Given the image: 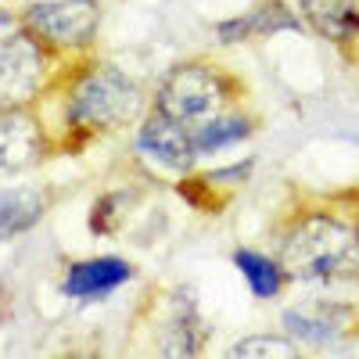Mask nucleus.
Instances as JSON below:
<instances>
[{
	"label": "nucleus",
	"mask_w": 359,
	"mask_h": 359,
	"mask_svg": "<svg viewBox=\"0 0 359 359\" xmlns=\"http://www.w3.org/2000/svg\"><path fill=\"white\" fill-rule=\"evenodd\" d=\"M355 280H359V269H355Z\"/></svg>",
	"instance_id": "a211bd4d"
},
{
	"label": "nucleus",
	"mask_w": 359,
	"mask_h": 359,
	"mask_svg": "<svg viewBox=\"0 0 359 359\" xmlns=\"http://www.w3.org/2000/svg\"><path fill=\"white\" fill-rule=\"evenodd\" d=\"M284 334H291L298 345H313V348H327L334 345L341 327V309H287L284 313Z\"/></svg>",
	"instance_id": "2eb2a0df"
},
{
	"label": "nucleus",
	"mask_w": 359,
	"mask_h": 359,
	"mask_svg": "<svg viewBox=\"0 0 359 359\" xmlns=\"http://www.w3.org/2000/svg\"><path fill=\"white\" fill-rule=\"evenodd\" d=\"M57 104H62V133L72 144L115 133L144 115L140 83L108 62H79L57 76Z\"/></svg>",
	"instance_id": "f257e3e1"
},
{
	"label": "nucleus",
	"mask_w": 359,
	"mask_h": 359,
	"mask_svg": "<svg viewBox=\"0 0 359 359\" xmlns=\"http://www.w3.org/2000/svg\"><path fill=\"white\" fill-rule=\"evenodd\" d=\"M302 352V345H298L291 334H248L241 338L237 345H230V359H273V355H298Z\"/></svg>",
	"instance_id": "dca6fc26"
},
{
	"label": "nucleus",
	"mask_w": 359,
	"mask_h": 359,
	"mask_svg": "<svg viewBox=\"0 0 359 359\" xmlns=\"http://www.w3.org/2000/svg\"><path fill=\"white\" fill-rule=\"evenodd\" d=\"M57 57L15 22L11 33L0 36V108H36L50 94Z\"/></svg>",
	"instance_id": "39448f33"
},
{
	"label": "nucleus",
	"mask_w": 359,
	"mask_h": 359,
	"mask_svg": "<svg viewBox=\"0 0 359 359\" xmlns=\"http://www.w3.org/2000/svg\"><path fill=\"white\" fill-rule=\"evenodd\" d=\"M50 155V133L33 108H0V172H25Z\"/></svg>",
	"instance_id": "0eeeda50"
},
{
	"label": "nucleus",
	"mask_w": 359,
	"mask_h": 359,
	"mask_svg": "<svg viewBox=\"0 0 359 359\" xmlns=\"http://www.w3.org/2000/svg\"><path fill=\"white\" fill-rule=\"evenodd\" d=\"M205 348V323L198 316L194 294L191 291H176V306L162 327V341L158 352L165 355H198Z\"/></svg>",
	"instance_id": "f8f14e48"
},
{
	"label": "nucleus",
	"mask_w": 359,
	"mask_h": 359,
	"mask_svg": "<svg viewBox=\"0 0 359 359\" xmlns=\"http://www.w3.org/2000/svg\"><path fill=\"white\" fill-rule=\"evenodd\" d=\"M18 25L33 33L57 62H79L101 33V0H33L18 11Z\"/></svg>",
	"instance_id": "20e7f679"
},
{
	"label": "nucleus",
	"mask_w": 359,
	"mask_h": 359,
	"mask_svg": "<svg viewBox=\"0 0 359 359\" xmlns=\"http://www.w3.org/2000/svg\"><path fill=\"white\" fill-rule=\"evenodd\" d=\"M241 94L245 90L233 79V72H226L216 62H205V57H191V62H180L162 76L151 104L194 130L205 118L237 108Z\"/></svg>",
	"instance_id": "7ed1b4c3"
},
{
	"label": "nucleus",
	"mask_w": 359,
	"mask_h": 359,
	"mask_svg": "<svg viewBox=\"0 0 359 359\" xmlns=\"http://www.w3.org/2000/svg\"><path fill=\"white\" fill-rule=\"evenodd\" d=\"M298 4H302V0H298Z\"/></svg>",
	"instance_id": "6ab92c4d"
},
{
	"label": "nucleus",
	"mask_w": 359,
	"mask_h": 359,
	"mask_svg": "<svg viewBox=\"0 0 359 359\" xmlns=\"http://www.w3.org/2000/svg\"><path fill=\"white\" fill-rule=\"evenodd\" d=\"M137 269L118 259V255H97V259H83L72 262L62 277V294L72 302H101L111 291H118L123 284L133 280Z\"/></svg>",
	"instance_id": "6e6552de"
},
{
	"label": "nucleus",
	"mask_w": 359,
	"mask_h": 359,
	"mask_svg": "<svg viewBox=\"0 0 359 359\" xmlns=\"http://www.w3.org/2000/svg\"><path fill=\"white\" fill-rule=\"evenodd\" d=\"M277 259L287 280L331 284L355 277L359 269V223L334 208H302L277 233Z\"/></svg>",
	"instance_id": "f03ea898"
},
{
	"label": "nucleus",
	"mask_w": 359,
	"mask_h": 359,
	"mask_svg": "<svg viewBox=\"0 0 359 359\" xmlns=\"http://www.w3.org/2000/svg\"><path fill=\"white\" fill-rule=\"evenodd\" d=\"M287 29H302L298 15L284 4V0H259L255 8H248L245 15H233L226 22L216 25V40L223 47H237V43H248L259 36H277L287 33Z\"/></svg>",
	"instance_id": "1a4fd4ad"
},
{
	"label": "nucleus",
	"mask_w": 359,
	"mask_h": 359,
	"mask_svg": "<svg viewBox=\"0 0 359 359\" xmlns=\"http://www.w3.org/2000/svg\"><path fill=\"white\" fill-rule=\"evenodd\" d=\"M47 212H50V194L43 187L0 191V245L29 233Z\"/></svg>",
	"instance_id": "9b49d317"
},
{
	"label": "nucleus",
	"mask_w": 359,
	"mask_h": 359,
	"mask_svg": "<svg viewBox=\"0 0 359 359\" xmlns=\"http://www.w3.org/2000/svg\"><path fill=\"white\" fill-rule=\"evenodd\" d=\"M302 11L323 40L338 47L359 40V0H302Z\"/></svg>",
	"instance_id": "ddd939ff"
},
{
	"label": "nucleus",
	"mask_w": 359,
	"mask_h": 359,
	"mask_svg": "<svg viewBox=\"0 0 359 359\" xmlns=\"http://www.w3.org/2000/svg\"><path fill=\"white\" fill-rule=\"evenodd\" d=\"M255 130H259V118L237 104V108H226L212 118H205V123H198L191 133H194L198 158H212L219 151H230V147L245 144L248 137H255Z\"/></svg>",
	"instance_id": "9d476101"
},
{
	"label": "nucleus",
	"mask_w": 359,
	"mask_h": 359,
	"mask_svg": "<svg viewBox=\"0 0 359 359\" xmlns=\"http://www.w3.org/2000/svg\"><path fill=\"white\" fill-rule=\"evenodd\" d=\"M133 144H137V151L144 158H151L155 165H162L169 172H191L194 162H198V147H194L191 126H184L180 118L165 115L155 104H147L144 115L137 118Z\"/></svg>",
	"instance_id": "423d86ee"
},
{
	"label": "nucleus",
	"mask_w": 359,
	"mask_h": 359,
	"mask_svg": "<svg viewBox=\"0 0 359 359\" xmlns=\"http://www.w3.org/2000/svg\"><path fill=\"white\" fill-rule=\"evenodd\" d=\"M18 22V15H11V11H0V29H11Z\"/></svg>",
	"instance_id": "f3484780"
},
{
	"label": "nucleus",
	"mask_w": 359,
	"mask_h": 359,
	"mask_svg": "<svg viewBox=\"0 0 359 359\" xmlns=\"http://www.w3.org/2000/svg\"><path fill=\"white\" fill-rule=\"evenodd\" d=\"M233 269L245 277L248 291L259 298V302H269V298H277L287 284V273L277 255H266V252H255V248H237L230 255Z\"/></svg>",
	"instance_id": "4468645a"
}]
</instances>
